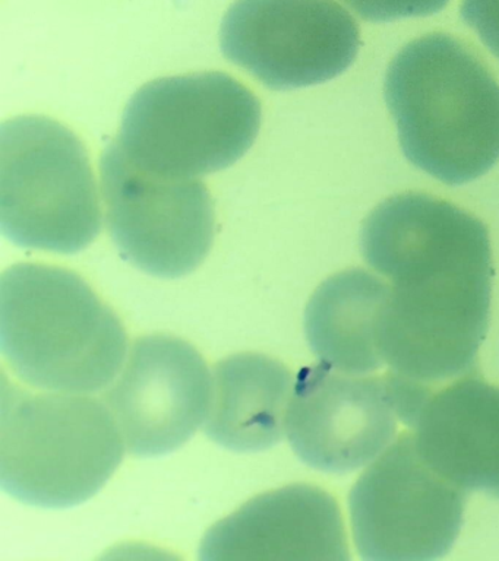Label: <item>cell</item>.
<instances>
[{"label":"cell","mask_w":499,"mask_h":561,"mask_svg":"<svg viewBox=\"0 0 499 561\" xmlns=\"http://www.w3.org/2000/svg\"><path fill=\"white\" fill-rule=\"evenodd\" d=\"M416 445L464 491L499 499V388L475 371L438 389L415 424Z\"/></svg>","instance_id":"obj_13"},{"label":"cell","mask_w":499,"mask_h":561,"mask_svg":"<svg viewBox=\"0 0 499 561\" xmlns=\"http://www.w3.org/2000/svg\"><path fill=\"white\" fill-rule=\"evenodd\" d=\"M220 47L265 87L287 91L349 69L361 31L334 0H236L223 18Z\"/></svg>","instance_id":"obj_9"},{"label":"cell","mask_w":499,"mask_h":561,"mask_svg":"<svg viewBox=\"0 0 499 561\" xmlns=\"http://www.w3.org/2000/svg\"><path fill=\"white\" fill-rule=\"evenodd\" d=\"M293 386L288 368L269 355L243 353L222 359L212 373L205 434L239 454L270 449L286 433Z\"/></svg>","instance_id":"obj_14"},{"label":"cell","mask_w":499,"mask_h":561,"mask_svg":"<svg viewBox=\"0 0 499 561\" xmlns=\"http://www.w3.org/2000/svg\"><path fill=\"white\" fill-rule=\"evenodd\" d=\"M362 20L388 22L428 16L442 11L449 0H343Z\"/></svg>","instance_id":"obj_16"},{"label":"cell","mask_w":499,"mask_h":561,"mask_svg":"<svg viewBox=\"0 0 499 561\" xmlns=\"http://www.w3.org/2000/svg\"><path fill=\"white\" fill-rule=\"evenodd\" d=\"M462 18L499 59V0H463Z\"/></svg>","instance_id":"obj_17"},{"label":"cell","mask_w":499,"mask_h":561,"mask_svg":"<svg viewBox=\"0 0 499 561\" xmlns=\"http://www.w3.org/2000/svg\"><path fill=\"white\" fill-rule=\"evenodd\" d=\"M361 250L389 280L401 313L450 318L490 306L488 230L449 202L422 193L389 197L363 222Z\"/></svg>","instance_id":"obj_3"},{"label":"cell","mask_w":499,"mask_h":561,"mask_svg":"<svg viewBox=\"0 0 499 561\" xmlns=\"http://www.w3.org/2000/svg\"><path fill=\"white\" fill-rule=\"evenodd\" d=\"M126 449L138 458L172 454L207 419L212 375L199 351L169 335L139 337L103 394Z\"/></svg>","instance_id":"obj_10"},{"label":"cell","mask_w":499,"mask_h":561,"mask_svg":"<svg viewBox=\"0 0 499 561\" xmlns=\"http://www.w3.org/2000/svg\"><path fill=\"white\" fill-rule=\"evenodd\" d=\"M115 311L76 272L19 263L0 278V350L16 377L50 392L106 388L125 363Z\"/></svg>","instance_id":"obj_2"},{"label":"cell","mask_w":499,"mask_h":561,"mask_svg":"<svg viewBox=\"0 0 499 561\" xmlns=\"http://www.w3.org/2000/svg\"><path fill=\"white\" fill-rule=\"evenodd\" d=\"M389 284L363 270L324 280L305 310V333L319 363L367 375L383 367L379 322Z\"/></svg>","instance_id":"obj_15"},{"label":"cell","mask_w":499,"mask_h":561,"mask_svg":"<svg viewBox=\"0 0 499 561\" xmlns=\"http://www.w3.org/2000/svg\"><path fill=\"white\" fill-rule=\"evenodd\" d=\"M200 559L349 560L343 519L326 491L293 484L249 500L208 530Z\"/></svg>","instance_id":"obj_12"},{"label":"cell","mask_w":499,"mask_h":561,"mask_svg":"<svg viewBox=\"0 0 499 561\" xmlns=\"http://www.w3.org/2000/svg\"><path fill=\"white\" fill-rule=\"evenodd\" d=\"M385 100L407 160L445 184L488 173L499 160V85L457 39L424 35L402 47Z\"/></svg>","instance_id":"obj_1"},{"label":"cell","mask_w":499,"mask_h":561,"mask_svg":"<svg viewBox=\"0 0 499 561\" xmlns=\"http://www.w3.org/2000/svg\"><path fill=\"white\" fill-rule=\"evenodd\" d=\"M125 442L111 410L78 393H33L2 379L0 484L20 502L67 508L106 484Z\"/></svg>","instance_id":"obj_4"},{"label":"cell","mask_w":499,"mask_h":561,"mask_svg":"<svg viewBox=\"0 0 499 561\" xmlns=\"http://www.w3.org/2000/svg\"><path fill=\"white\" fill-rule=\"evenodd\" d=\"M261 104L230 75L148 82L126 105L117 144L139 169L194 179L234 165L256 142Z\"/></svg>","instance_id":"obj_5"},{"label":"cell","mask_w":499,"mask_h":561,"mask_svg":"<svg viewBox=\"0 0 499 561\" xmlns=\"http://www.w3.org/2000/svg\"><path fill=\"white\" fill-rule=\"evenodd\" d=\"M106 221L122 256L157 278H182L205 261L216 215L205 184L135 165L117 140L100 160Z\"/></svg>","instance_id":"obj_8"},{"label":"cell","mask_w":499,"mask_h":561,"mask_svg":"<svg viewBox=\"0 0 499 561\" xmlns=\"http://www.w3.org/2000/svg\"><path fill=\"white\" fill-rule=\"evenodd\" d=\"M384 377L352 375L327 364L302 368L293 386L286 434L297 458L330 473H348L378 458L397 432Z\"/></svg>","instance_id":"obj_11"},{"label":"cell","mask_w":499,"mask_h":561,"mask_svg":"<svg viewBox=\"0 0 499 561\" xmlns=\"http://www.w3.org/2000/svg\"><path fill=\"white\" fill-rule=\"evenodd\" d=\"M0 230L24 249L73 254L102 230L89 153L78 136L49 117L0 126Z\"/></svg>","instance_id":"obj_6"},{"label":"cell","mask_w":499,"mask_h":561,"mask_svg":"<svg viewBox=\"0 0 499 561\" xmlns=\"http://www.w3.org/2000/svg\"><path fill=\"white\" fill-rule=\"evenodd\" d=\"M467 491L420 455L415 434L398 437L350 491V520L363 560L427 561L454 546Z\"/></svg>","instance_id":"obj_7"}]
</instances>
